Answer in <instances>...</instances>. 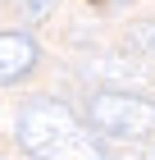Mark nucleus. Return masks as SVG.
Masks as SVG:
<instances>
[{
    "label": "nucleus",
    "mask_w": 155,
    "mask_h": 160,
    "mask_svg": "<svg viewBox=\"0 0 155 160\" xmlns=\"http://www.w3.org/2000/svg\"><path fill=\"white\" fill-rule=\"evenodd\" d=\"M14 137L32 160H100V142L87 119L55 96H32L14 119Z\"/></svg>",
    "instance_id": "nucleus-1"
},
{
    "label": "nucleus",
    "mask_w": 155,
    "mask_h": 160,
    "mask_svg": "<svg viewBox=\"0 0 155 160\" xmlns=\"http://www.w3.org/2000/svg\"><path fill=\"white\" fill-rule=\"evenodd\" d=\"M87 114L100 137H114V142H137V137L155 133V101L137 96V92H91L87 101Z\"/></svg>",
    "instance_id": "nucleus-2"
},
{
    "label": "nucleus",
    "mask_w": 155,
    "mask_h": 160,
    "mask_svg": "<svg viewBox=\"0 0 155 160\" xmlns=\"http://www.w3.org/2000/svg\"><path fill=\"white\" fill-rule=\"evenodd\" d=\"M36 60H41V50H36V41L27 37V32H0V87L18 82V78H27L36 69Z\"/></svg>",
    "instance_id": "nucleus-3"
},
{
    "label": "nucleus",
    "mask_w": 155,
    "mask_h": 160,
    "mask_svg": "<svg viewBox=\"0 0 155 160\" xmlns=\"http://www.w3.org/2000/svg\"><path fill=\"white\" fill-rule=\"evenodd\" d=\"M0 5L18 9L27 23H41V18H50V9H55V0H0Z\"/></svg>",
    "instance_id": "nucleus-4"
},
{
    "label": "nucleus",
    "mask_w": 155,
    "mask_h": 160,
    "mask_svg": "<svg viewBox=\"0 0 155 160\" xmlns=\"http://www.w3.org/2000/svg\"><path fill=\"white\" fill-rule=\"evenodd\" d=\"M100 5H105V9H123L128 0H100Z\"/></svg>",
    "instance_id": "nucleus-5"
},
{
    "label": "nucleus",
    "mask_w": 155,
    "mask_h": 160,
    "mask_svg": "<svg viewBox=\"0 0 155 160\" xmlns=\"http://www.w3.org/2000/svg\"><path fill=\"white\" fill-rule=\"evenodd\" d=\"M151 37H155V28H151ZM151 50H155V41H151Z\"/></svg>",
    "instance_id": "nucleus-6"
},
{
    "label": "nucleus",
    "mask_w": 155,
    "mask_h": 160,
    "mask_svg": "<svg viewBox=\"0 0 155 160\" xmlns=\"http://www.w3.org/2000/svg\"><path fill=\"white\" fill-rule=\"evenodd\" d=\"M100 160H105V156H100ZM109 160H114V156H109Z\"/></svg>",
    "instance_id": "nucleus-7"
},
{
    "label": "nucleus",
    "mask_w": 155,
    "mask_h": 160,
    "mask_svg": "<svg viewBox=\"0 0 155 160\" xmlns=\"http://www.w3.org/2000/svg\"><path fill=\"white\" fill-rule=\"evenodd\" d=\"M151 160H155V151H151Z\"/></svg>",
    "instance_id": "nucleus-8"
},
{
    "label": "nucleus",
    "mask_w": 155,
    "mask_h": 160,
    "mask_svg": "<svg viewBox=\"0 0 155 160\" xmlns=\"http://www.w3.org/2000/svg\"><path fill=\"white\" fill-rule=\"evenodd\" d=\"M96 5H100V0H96Z\"/></svg>",
    "instance_id": "nucleus-9"
}]
</instances>
